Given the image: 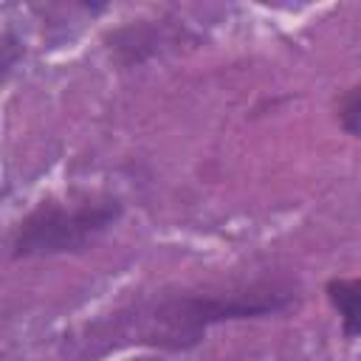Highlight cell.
Instances as JSON below:
<instances>
[{
	"label": "cell",
	"mask_w": 361,
	"mask_h": 361,
	"mask_svg": "<svg viewBox=\"0 0 361 361\" xmlns=\"http://www.w3.org/2000/svg\"><path fill=\"white\" fill-rule=\"evenodd\" d=\"M121 217L116 197H82L76 203H39L17 226L11 254L14 257H51L65 251H82L102 231Z\"/></svg>",
	"instance_id": "7a4b0ae2"
},
{
	"label": "cell",
	"mask_w": 361,
	"mask_h": 361,
	"mask_svg": "<svg viewBox=\"0 0 361 361\" xmlns=\"http://www.w3.org/2000/svg\"><path fill=\"white\" fill-rule=\"evenodd\" d=\"M290 305V293L276 290H251V293H231V296H172L158 302L144 319H138V341L186 350L195 347L203 333L228 319H251L276 313Z\"/></svg>",
	"instance_id": "6da1fadb"
},
{
	"label": "cell",
	"mask_w": 361,
	"mask_h": 361,
	"mask_svg": "<svg viewBox=\"0 0 361 361\" xmlns=\"http://www.w3.org/2000/svg\"><path fill=\"white\" fill-rule=\"evenodd\" d=\"M130 361H161V358H147V355H144V358H130Z\"/></svg>",
	"instance_id": "5b68a950"
},
{
	"label": "cell",
	"mask_w": 361,
	"mask_h": 361,
	"mask_svg": "<svg viewBox=\"0 0 361 361\" xmlns=\"http://www.w3.org/2000/svg\"><path fill=\"white\" fill-rule=\"evenodd\" d=\"M338 118H341L344 133H350V135H361V85L353 87V90L344 96L341 110H338Z\"/></svg>",
	"instance_id": "277c9868"
},
{
	"label": "cell",
	"mask_w": 361,
	"mask_h": 361,
	"mask_svg": "<svg viewBox=\"0 0 361 361\" xmlns=\"http://www.w3.org/2000/svg\"><path fill=\"white\" fill-rule=\"evenodd\" d=\"M327 299L341 316V330L347 338L361 336V276L358 279H330Z\"/></svg>",
	"instance_id": "3957f363"
}]
</instances>
